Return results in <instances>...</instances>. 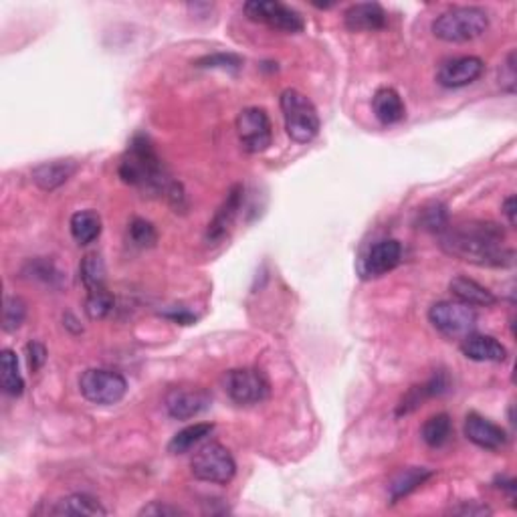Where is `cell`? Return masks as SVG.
I'll list each match as a JSON object with an SVG mask.
<instances>
[{
  "label": "cell",
  "mask_w": 517,
  "mask_h": 517,
  "mask_svg": "<svg viewBox=\"0 0 517 517\" xmlns=\"http://www.w3.org/2000/svg\"><path fill=\"white\" fill-rule=\"evenodd\" d=\"M441 247L450 257L479 267H510L513 251L505 247L504 228L483 220H465L450 225L441 235Z\"/></svg>",
  "instance_id": "1"
},
{
  "label": "cell",
  "mask_w": 517,
  "mask_h": 517,
  "mask_svg": "<svg viewBox=\"0 0 517 517\" xmlns=\"http://www.w3.org/2000/svg\"><path fill=\"white\" fill-rule=\"evenodd\" d=\"M120 176L126 184L142 188L146 192L160 194L168 202L178 207L183 201V191L176 180H172L168 170L164 168L160 156L156 154L150 138L138 134L129 142V147L120 164Z\"/></svg>",
  "instance_id": "2"
},
{
  "label": "cell",
  "mask_w": 517,
  "mask_h": 517,
  "mask_svg": "<svg viewBox=\"0 0 517 517\" xmlns=\"http://www.w3.org/2000/svg\"><path fill=\"white\" fill-rule=\"evenodd\" d=\"M489 16L479 6H453L432 22L434 37L445 43H469L486 35Z\"/></svg>",
  "instance_id": "3"
},
{
  "label": "cell",
  "mask_w": 517,
  "mask_h": 517,
  "mask_svg": "<svg viewBox=\"0 0 517 517\" xmlns=\"http://www.w3.org/2000/svg\"><path fill=\"white\" fill-rule=\"evenodd\" d=\"M279 103H281L285 131L293 142L308 144L319 134L322 121H319L316 105L311 103L308 95H303L298 89H285Z\"/></svg>",
  "instance_id": "4"
},
{
  "label": "cell",
  "mask_w": 517,
  "mask_h": 517,
  "mask_svg": "<svg viewBox=\"0 0 517 517\" xmlns=\"http://www.w3.org/2000/svg\"><path fill=\"white\" fill-rule=\"evenodd\" d=\"M191 471L199 481L227 486L235 477L236 463L227 447L218 445V442H207L194 453Z\"/></svg>",
  "instance_id": "5"
},
{
  "label": "cell",
  "mask_w": 517,
  "mask_h": 517,
  "mask_svg": "<svg viewBox=\"0 0 517 517\" xmlns=\"http://www.w3.org/2000/svg\"><path fill=\"white\" fill-rule=\"evenodd\" d=\"M79 390L94 405L111 406L126 397L128 382L124 376L105 368H89L79 379Z\"/></svg>",
  "instance_id": "6"
},
{
  "label": "cell",
  "mask_w": 517,
  "mask_h": 517,
  "mask_svg": "<svg viewBox=\"0 0 517 517\" xmlns=\"http://www.w3.org/2000/svg\"><path fill=\"white\" fill-rule=\"evenodd\" d=\"M225 390L236 405L251 406L269 398L271 384L267 376L255 368H236V370L227 372Z\"/></svg>",
  "instance_id": "7"
},
{
  "label": "cell",
  "mask_w": 517,
  "mask_h": 517,
  "mask_svg": "<svg viewBox=\"0 0 517 517\" xmlns=\"http://www.w3.org/2000/svg\"><path fill=\"white\" fill-rule=\"evenodd\" d=\"M245 14L251 21L267 24L269 29L291 32V35L306 29V21H303V16L295 8L283 3H275V0H251V3L245 4Z\"/></svg>",
  "instance_id": "8"
},
{
  "label": "cell",
  "mask_w": 517,
  "mask_h": 517,
  "mask_svg": "<svg viewBox=\"0 0 517 517\" xmlns=\"http://www.w3.org/2000/svg\"><path fill=\"white\" fill-rule=\"evenodd\" d=\"M429 319L441 334L449 335V338H459V335L471 334L475 324H477V314L473 308L453 299L434 303L429 309Z\"/></svg>",
  "instance_id": "9"
},
{
  "label": "cell",
  "mask_w": 517,
  "mask_h": 517,
  "mask_svg": "<svg viewBox=\"0 0 517 517\" xmlns=\"http://www.w3.org/2000/svg\"><path fill=\"white\" fill-rule=\"evenodd\" d=\"M236 134L247 154H261L273 142V126L265 110L247 108L236 118Z\"/></svg>",
  "instance_id": "10"
},
{
  "label": "cell",
  "mask_w": 517,
  "mask_h": 517,
  "mask_svg": "<svg viewBox=\"0 0 517 517\" xmlns=\"http://www.w3.org/2000/svg\"><path fill=\"white\" fill-rule=\"evenodd\" d=\"M402 261V245L397 239H384L372 245L358 263V273L364 279H376L390 273Z\"/></svg>",
  "instance_id": "11"
},
{
  "label": "cell",
  "mask_w": 517,
  "mask_h": 517,
  "mask_svg": "<svg viewBox=\"0 0 517 517\" xmlns=\"http://www.w3.org/2000/svg\"><path fill=\"white\" fill-rule=\"evenodd\" d=\"M164 406L176 421H191L210 406V394L202 388H172L164 398Z\"/></svg>",
  "instance_id": "12"
},
{
  "label": "cell",
  "mask_w": 517,
  "mask_h": 517,
  "mask_svg": "<svg viewBox=\"0 0 517 517\" xmlns=\"http://www.w3.org/2000/svg\"><path fill=\"white\" fill-rule=\"evenodd\" d=\"M483 71H486V63L479 57L465 55L442 63L437 73V81L447 89H459L477 81L483 76Z\"/></svg>",
  "instance_id": "13"
},
{
  "label": "cell",
  "mask_w": 517,
  "mask_h": 517,
  "mask_svg": "<svg viewBox=\"0 0 517 517\" xmlns=\"http://www.w3.org/2000/svg\"><path fill=\"white\" fill-rule=\"evenodd\" d=\"M465 437L469 439L473 445H477L486 450L504 449L507 445V441H510L502 426L491 423L489 418L477 413H469L465 416Z\"/></svg>",
  "instance_id": "14"
},
{
  "label": "cell",
  "mask_w": 517,
  "mask_h": 517,
  "mask_svg": "<svg viewBox=\"0 0 517 517\" xmlns=\"http://www.w3.org/2000/svg\"><path fill=\"white\" fill-rule=\"evenodd\" d=\"M243 201H245V188L241 184H235L231 191H228L223 204L218 207L217 215L212 217V220L209 223V228H207L209 243H218L225 239L228 231L233 228L236 217H239Z\"/></svg>",
  "instance_id": "15"
},
{
  "label": "cell",
  "mask_w": 517,
  "mask_h": 517,
  "mask_svg": "<svg viewBox=\"0 0 517 517\" xmlns=\"http://www.w3.org/2000/svg\"><path fill=\"white\" fill-rule=\"evenodd\" d=\"M343 24L352 32L380 31L388 24V14L379 3H358L343 13Z\"/></svg>",
  "instance_id": "16"
},
{
  "label": "cell",
  "mask_w": 517,
  "mask_h": 517,
  "mask_svg": "<svg viewBox=\"0 0 517 517\" xmlns=\"http://www.w3.org/2000/svg\"><path fill=\"white\" fill-rule=\"evenodd\" d=\"M77 168L79 166L76 160H51V162H43L32 168L31 178H32V183L40 188V191L53 192L65 183H69L73 174L77 172Z\"/></svg>",
  "instance_id": "17"
},
{
  "label": "cell",
  "mask_w": 517,
  "mask_h": 517,
  "mask_svg": "<svg viewBox=\"0 0 517 517\" xmlns=\"http://www.w3.org/2000/svg\"><path fill=\"white\" fill-rule=\"evenodd\" d=\"M461 352L465 358L473 362H504L507 358V350L494 335L486 334H467L461 343Z\"/></svg>",
  "instance_id": "18"
},
{
  "label": "cell",
  "mask_w": 517,
  "mask_h": 517,
  "mask_svg": "<svg viewBox=\"0 0 517 517\" xmlns=\"http://www.w3.org/2000/svg\"><path fill=\"white\" fill-rule=\"evenodd\" d=\"M449 290L453 293V298L457 301L465 303L469 308H491L497 303L495 293L483 287L481 283L475 281V279H469L465 275L455 277L453 281L449 283Z\"/></svg>",
  "instance_id": "19"
},
{
  "label": "cell",
  "mask_w": 517,
  "mask_h": 517,
  "mask_svg": "<svg viewBox=\"0 0 517 517\" xmlns=\"http://www.w3.org/2000/svg\"><path fill=\"white\" fill-rule=\"evenodd\" d=\"M374 116L379 118L380 124L394 126L406 118V108L397 89L380 87L372 97Z\"/></svg>",
  "instance_id": "20"
},
{
  "label": "cell",
  "mask_w": 517,
  "mask_h": 517,
  "mask_svg": "<svg viewBox=\"0 0 517 517\" xmlns=\"http://www.w3.org/2000/svg\"><path fill=\"white\" fill-rule=\"evenodd\" d=\"M447 390H449L447 374L437 372L429 382L421 384V387H413L405 394V398L400 400V405L397 408V416L413 413V410H416L418 406H421L426 398L441 397V394H445Z\"/></svg>",
  "instance_id": "21"
},
{
  "label": "cell",
  "mask_w": 517,
  "mask_h": 517,
  "mask_svg": "<svg viewBox=\"0 0 517 517\" xmlns=\"http://www.w3.org/2000/svg\"><path fill=\"white\" fill-rule=\"evenodd\" d=\"M432 477V471L426 469V467H408V469H402L394 475L390 486H388V495L390 502L397 504L402 497H406L413 494L414 489L423 486L424 481H429Z\"/></svg>",
  "instance_id": "22"
},
{
  "label": "cell",
  "mask_w": 517,
  "mask_h": 517,
  "mask_svg": "<svg viewBox=\"0 0 517 517\" xmlns=\"http://www.w3.org/2000/svg\"><path fill=\"white\" fill-rule=\"evenodd\" d=\"M53 515H108V510L95 502L94 497L84 495V494H73L59 499L51 510Z\"/></svg>",
  "instance_id": "23"
},
{
  "label": "cell",
  "mask_w": 517,
  "mask_h": 517,
  "mask_svg": "<svg viewBox=\"0 0 517 517\" xmlns=\"http://www.w3.org/2000/svg\"><path fill=\"white\" fill-rule=\"evenodd\" d=\"M215 431V424L210 423H196L186 426L180 432H176L174 437L168 442V453L170 455H184L191 450L194 445H199L201 441L210 437V432Z\"/></svg>",
  "instance_id": "24"
},
{
  "label": "cell",
  "mask_w": 517,
  "mask_h": 517,
  "mask_svg": "<svg viewBox=\"0 0 517 517\" xmlns=\"http://www.w3.org/2000/svg\"><path fill=\"white\" fill-rule=\"evenodd\" d=\"M69 228L79 245H89L102 235V217L95 210H79L71 217Z\"/></svg>",
  "instance_id": "25"
},
{
  "label": "cell",
  "mask_w": 517,
  "mask_h": 517,
  "mask_svg": "<svg viewBox=\"0 0 517 517\" xmlns=\"http://www.w3.org/2000/svg\"><path fill=\"white\" fill-rule=\"evenodd\" d=\"M0 387H3L8 397H21L24 392V380L19 370V358L8 348L0 354Z\"/></svg>",
  "instance_id": "26"
},
{
  "label": "cell",
  "mask_w": 517,
  "mask_h": 517,
  "mask_svg": "<svg viewBox=\"0 0 517 517\" xmlns=\"http://www.w3.org/2000/svg\"><path fill=\"white\" fill-rule=\"evenodd\" d=\"M450 434H453V421L447 413H439L431 418H426V423L421 429V437L426 445L432 449H441L442 445H447Z\"/></svg>",
  "instance_id": "27"
},
{
  "label": "cell",
  "mask_w": 517,
  "mask_h": 517,
  "mask_svg": "<svg viewBox=\"0 0 517 517\" xmlns=\"http://www.w3.org/2000/svg\"><path fill=\"white\" fill-rule=\"evenodd\" d=\"M81 281L89 293L105 290V265L100 255H87L81 261Z\"/></svg>",
  "instance_id": "28"
},
{
  "label": "cell",
  "mask_w": 517,
  "mask_h": 517,
  "mask_svg": "<svg viewBox=\"0 0 517 517\" xmlns=\"http://www.w3.org/2000/svg\"><path fill=\"white\" fill-rule=\"evenodd\" d=\"M22 273L29 279H35V281H40L51 287H61L63 283V273L55 267L53 261H47V259L29 261L27 265H24Z\"/></svg>",
  "instance_id": "29"
},
{
  "label": "cell",
  "mask_w": 517,
  "mask_h": 517,
  "mask_svg": "<svg viewBox=\"0 0 517 517\" xmlns=\"http://www.w3.org/2000/svg\"><path fill=\"white\" fill-rule=\"evenodd\" d=\"M129 241L138 249H150L158 241V233L152 223H147L144 218H134L129 223Z\"/></svg>",
  "instance_id": "30"
},
{
  "label": "cell",
  "mask_w": 517,
  "mask_h": 517,
  "mask_svg": "<svg viewBox=\"0 0 517 517\" xmlns=\"http://www.w3.org/2000/svg\"><path fill=\"white\" fill-rule=\"evenodd\" d=\"M421 227L426 231L432 233H442L449 227V212L447 207L441 202H431L429 207H424L421 210Z\"/></svg>",
  "instance_id": "31"
},
{
  "label": "cell",
  "mask_w": 517,
  "mask_h": 517,
  "mask_svg": "<svg viewBox=\"0 0 517 517\" xmlns=\"http://www.w3.org/2000/svg\"><path fill=\"white\" fill-rule=\"evenodd\" d=\"M27 317V303L21 298H6L3 308V327L4 332H16Z\"/></svg>",
  "instance_id": "32"
},
{
  "label": "cell",
  "mask_w": 517,
  "mask_h": 517,
  "mask_svg": "<svg viewBox=\"0 0 517 517\" xmlns=\"http://www.w3.org/2000/svg\"><path fill=\"white\" fill-rule=\"evenodd\" d=\"M111 309H113V295L108 290L89 293L87 303H85V311H87L89 319L108 317Z\"/></svg>",
  "instance_id": "33"
},
{
  "label": "cell",
  "mask_w": 517,
  "mask_h": 517,
  "mask_svg": "<svg viewBox=\"0 0 517 517\" xmlns=\"http://www.w3.org/2000/svg\"><path fill=\"white\" fill-rule=\"evenodd\" d=\"M196 67H212V69H233L239 71L243 67V59L233 53H215L207 55L196 61Z\"/></svg>",
  "instance_id": "34"
},
{
  "label": "cell",
  "mask_w": 517,
  "mask_h": 517,
  "mask_svg": "<svg viewBox=\"0 0 517 517\" xmlns=\"http://www.w3.org/2000/svg\"><path fill=\"white\" fill-rule=\"evenodd\" d=\"M517 84V71H515V51L507 55V61L502 65L499 71V85H502L507 94H515Z\"/></svg>",
  "instance_id": "35"
},
{
  "label": "cell",
  "mask_w": 517,
  "mask_h": 517,
  "mask_svg": "<svg viewBox=\"0 0 517 517\" xmlns=\"http://www.w3.org/2000/svg\"><path fill=\"white\" fill-rule=\"evenodd\" d=\"M24 350H27V362L31 372H39L47 362V348L40 342H29Z\"/></svg>",
  "instance_id": "36"
},
{
  "label": "cell",
  "mask_w": 517,
  "mask_h": 517,
  "mask_svg": "<svg viewBox=\"0 0 517 517\" xmlns=\"http://www.w3.org/2000/svg\"><path fill=\"white\" fill-rule=\"evenodd\" d=\"M186 512L180 510L176 505H168V504H162V502H152L150 505H146L139 510V515H154V517H160V515H184Z\"/></svg>",
  "instance_id": "37"
},
{
  "label": "cell",
  "mask_w": 517,
  "mask_h": 517,
  "mask_svg": "<svg viewBox=\"0 0 517 517\" xmlns=\"http://www.w3.org/2000/svg\"><path fill=\"white\" fill-rule=\"evenodd\" d=\"M162 316H166L170 317L172 322H178V324H183V325H191L192 322H196V316L191 314L188 309H176V308H172L170 311H164Z\"/></svg>",
  "instance_id": "38"
},
{
  "label": "cell",
  "mask_w": 517,
  "mask_h": 517,
  "mask_svg": "<svg viewBox=\"0 0 517 517\" xmlns=\"http://www.w3.org/2000/svg\"><path fill=\"white\" fill-rule=\"evenodd\" d=\"M515 209H517V201H515V196H507L505 202H504V215L507 218V223H510V227H515Z\"/></svg>",
  "instance_id": "39"
},
{
  "label": "cell",
  "mask_w": 517,
  "mask_h": 517,
  "mask_svg": "<svg viewBox=\"0 0 517 517\" xmlns=\"http://www.w3.org/2000/svg\"><path fill=\"white\" fill-rule=\"evenodd\" d=\"M453 513H461V515H489L491 510L483 505H463V507H457L453 510Z\"/></svg>",
  "instance_id": "40"
}]
</instances>
